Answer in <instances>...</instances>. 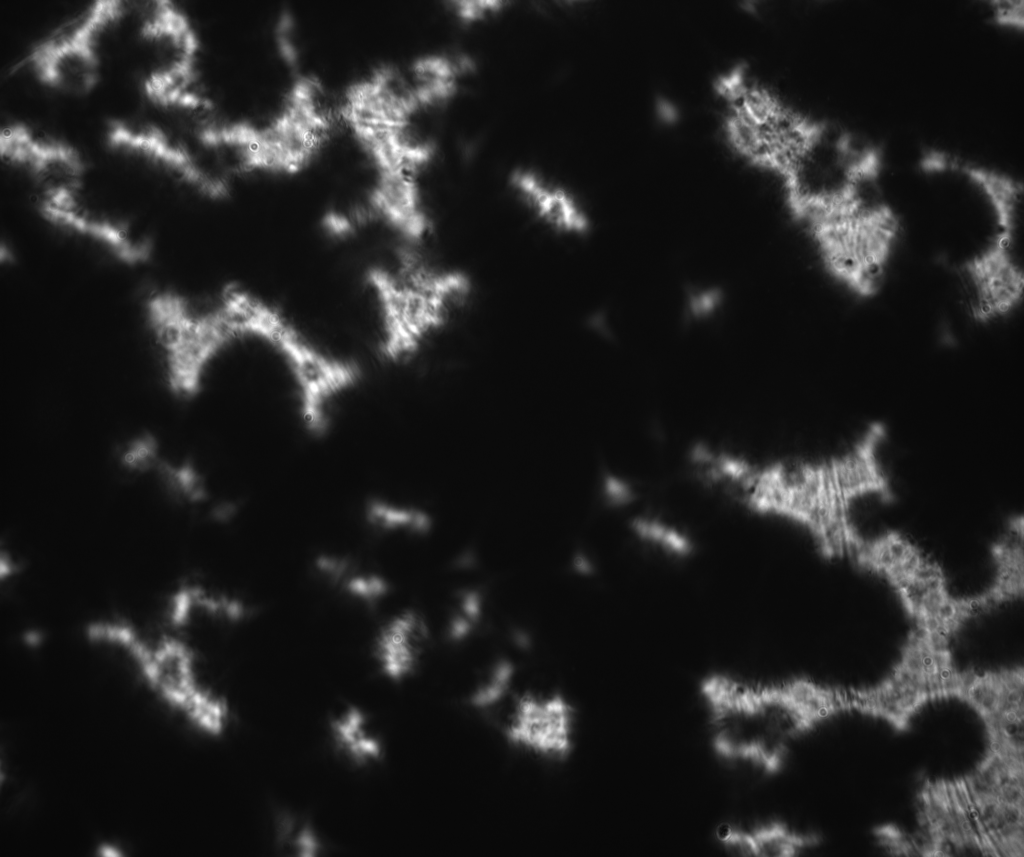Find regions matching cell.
<instances>
[{"instance_id": "obj_1", "label": "cell", "mask_w": 1024, "mask_h": 857, "mask_svg": "<svg viewBox=\"0 0 1024 857\" xmlns=\"http://www.w3.org/2000/svg\"><path fill=\"white\" fill-rule=\"evenodd\" d=\"M777 173L826 268L863 265L897 234L898 216L880 186L879 151L847 131L813 119Z\"/></svg>"}, {"instance_id": "obj_2", "label": "cell", "mask_w": 1024, "mask_h": 857, "mask_svg": "<svg viewBox=\"0 0 1024 857\" xmlns=\"http://www.w3.org/2000/svg\"><path fill=\"white\" fill-rule=\"evenodd\" d=\"M405 244L364 275L374 312L376 354L396 361L416 352L470 295L466 273L431 263Z\"/></svg>"}, {"instance_id": "obj_3", "label": "cell", "mask_w": 1024, "mask_h": 857, "mask_svg": "<svg viewBox=\"0 0 1024 857\" xmlns=\"http://www.w3.org/2000/svg\"><path fill=\"white\" fill-rule=\"evenodd\" d=\"M712 725V744L725 760L777 772L791 741L816 724L792 680L757 684L712 675L701 684Z\"/></svg>"}, {"instance_id": "obj_4", "label": "cell", "mask_w": 1024, "mask_h": 857, "mask_svg": "<svg viewBox=\"0 0 1024 857\" xmlns=\"http://www.w3.org/2000/svg\"><path fill=\"white\" fill-rule=\"evenodd\" d=\"M108 648L127 658L153 694L192 728L210 737L224 733L228 701L207 680L200 653L186 634L169 627L144 634L122 622L110 632Z\"/></svg>"}, {"instance_id": "obj_5", "label": "cell", "mask_w": 1024, "mask_h": 857, "mask_svg": "<svg viewBox=\"0 0 1024 857\" xmlns=\"http://www.w3.org/2000/svg\"><path fill=\"white\" fill-rule=\"evenodd\" d=\"M144 316L169 387L181 396L196 393L213 361L236 341L222 288L210 295L154 290Z\"/></svg>"}, {"instance_id": "obj_6", "label": "cell", "mask_w": 1024, "mask_h": 857, "mask_svg": "<svg viewBox=\"0 0 1024 857\" xmlns=\"http://www.w3.org/2000/svg\"><path fill=\"white\" fill-rule=\"evenodd\" d=\"M992 211V235L957 270L967 312L980 323L1008 315L1023 297L1021 205H1000Z\"/></svg>"}, {"instance_id": "obj_7", "label": "cell", "mask_w": 1024, "mask_h": 857, "mask_svg": "<svg viewBox=\"0 0 1024 857\" xmlns=\"http://www.w3.org/2000/svg\"><path fill=\"white\" fill-rule=\"evenodd\" d=\"M123 14L120 1H95L71 27L34 46L25 63L39 82L52 89L88 93L99 79L101 37Z\"/></svg>"}, {"instance_id": "obj_8", "label": "cell", "mask_w": 1024, "mask_h": 857, "mask_svg": "<svg viewBox=\"0 0 1024 857\" xmlns=\"http://www.w3.org/2000/svg\"><path fill=\"white\" fill-rule=\"evenodd\" d=\"M505 741L524 754L549 762L569 758L576 744L577 715L560 692L526 691L509 703L502 721Z\"/></svg>"}, {"instance_id": "obj_9", "label": "cell", "mask_w": 1024, "mask_h": 857, "mask_svg": "<svg viewBox=\"0 0 1024 857\" xmlns=\"http://www.w3.org/2000/svg\"><path fill=\"white\" fill-rule=\"evenodd\" d=\"M106 140L111 148L159 166L205 197L219 199L229 193L230 179L204 153L193 151L157 125L112 121Z\"/></svg>"}, {"instance_id": "obj_10", "label": "cell", "mask_w": 1024, "mask_h": 857, "mask_svg": "<svg viewBox=\"0 0 1024 857\" xmlns=\"http://www.w3.org/2000/svg\"><path fill=\"white\" fill-rule=\"evenodd\" d=\"M39 194L40 213L49 223L96 244L123 264L139 265L150 257V242L126 223L94 207L83 185Z\"/></svg>"}, {"instance_id": "obj_11", "label": "cell", "mask_w": 1024, "mask_h": 857, "mask_svg": "<svg viewBox=\"0 0 1024 857\" xmlns=\"http://www.w3.org/2000/svg\"><path fill=\"white\" fill-rule=\"evenodd\" d=\"M0 154L8 164L29 173L40 192L83 184L85 164L78 150L39 137L25 124H11L2 130Z\"/></svg>"}, {"instance_id": "obj_12", "label": "cell", "mask_w": 1024, "mask_h": 857, "mask_svg": "<svg viewBox=\"0 0 1024 857\" xmlns=\"http://www.w3.org/2000/svg\"><path fill=\"white\" fill-rule=\"evenodd\" d=\"M140 35L152 52V68L196 70L199 39L187 16L171 1L152 2Z\"/></svg>"}, {"instance_id": "obj_13", "label": "cell", "mask_w": 1024, "mask_h": 857, "mask_svg": "<svg viewBox=\"0 0 1024 857\" xmlns=\"http://www.w3.org/2000/svg\"><path fill=\"white\" fill-rule=\"evenodd\" d=\"M429 640L428 625L413 609L402 610L380 627L373 656L380 672L389 680L401 682L417 670Z\"/></svg>"}, {"instance_id": "obj_14", "label": "cell", "mask_w": 1024, "mask_h": 857, "mask_svg": "<svg viewBox=\"0 0 1024 857\" xmlns=\"http://www.w3.org/2000/svg\"><path fill=\"white\" fill-rule=\"evenodd\" d=\"M510 183L521 200L553 230L578 235L588 228L584 211L566 190L530 170L513 172Z\"/></svg>"}, {"instance_id": "obj_15", "label": "cell", "mask_w": 1024, "mask_h": 857, "mask_svg": "<svg viewBox=\"0 0 1024 857\" xmlns=\"http://www.w3.org/2000/svg\"><path fill=\"white\" fill-rule=\"evenodd\" d=\"M716 839L730 853L749 857H790L816 842L786 824L772 821L749 828L729 823L716 829Z\"/></svg>"}, {"instance_id": "obj_16", "label": "cell", "mask_w": 1024, "mask_h": 857, "mask_svg": "<svg viewBox=\"0 0 1024 857\" xmlns=\"http://www.w3.org/2000/svg\"><path fill=\"white\" fill-rule=\"evenodd\" d=\"M335 748L350 763L366 766L379 761L384 744L367 713L349 705L334 714L328 723Z\"/></svg>"}, {"instance_id": "obj_17", "label": "cell", "mask_w": 1024, "mask_h": 857, "mask_svg": "<svg viewBox=\"0 0 1024 857\" xmlns=\"http://www.w3.org/2000/svg\"><path fill=\"white\" fill-rule=\"evenodd\" d=\"M459 67L444 56H427L414 62L411 82L421 106L444 101L456 91Z\"/></svg>"}, {"instance_id": "obj_18", "label": "cell", "mask_w": 1024, "mask_h": 857, "mask_svg": "<svg viewBox=\"0 0 1024 857\" xmlns=\"http://www.w3.org/2000/svg\"><path fill=\"white\" fill-rule=\"evenodd\" d=\"M630 528L637 539L669 556L685 558L694 550L692 539L683 530L658 517L638 515Z\"/></svg>"}, {"instance_id": "obj_19", "label": "cell", "mask_w": 1024, "mask_h": 857, "mask_svg": "<svg viewBox=\"0 0 1024 857\" xmlns=\"http://www.w3.org/2000/svg\"><path fill=\"white\" fill-rule=\"evenodd\" d=\"M514 678L515 667L510 660L495 661L469 693V705L478 711L501 706L509 697Z\"/></svg>"}, {"instance_id": "obj_20", "label": "cell", "mask_w": 1024, "mask_h": 857, "mask_svg": "<svg viewBox=\"0 0 1024 857\" xmlns=\"http://www.w3.org/2000/svg\"><path fill=\"white\" fill-rule=\"evenodd\" d=\"M335 585L350 599L365 604L376 603L389 592L388 582L383 576L359 569L354 563Z\"/></svg>"}, {"instance_id": "obj_21", "label": "cell", "mask_w": 1024, "mask_h": 857, "mask_svg": "<svg viewBox=\"0 0 1024 857\" xmlns=\"http://www.w3.org/2000/svg\"><path fill=\"white\" fill-rule=\"evenodd\" d=\"M368 517L373 524L386 530L424 532L430 524L428 516L418 509L379 501L370 505Z\"/></svg>"}, {"instance_id": "obj_22", "label": "cell", "mask_w": 1024, "mask_h": 857, "mask_svg": "<svg viewBox=\"0 0 1024 857\" xmlns=\"http://www.w3.org/2000/svg\"><path fill=\"white\" fill-rule=\"evenodd\" d=\"M289 830L283 835L293 853L301 857H315L322 849V844L316 830L307 823L289 825Z\"/></svg>"}, {"instance_id": "obj_23", "label": "cell", "mask_w": 1024, "mask_h": 857, "mask_svg": "<svg viewBox=\"0 0 1024 857\" xmlns=\"http://www.w3.org/2000/svg\"><path fill=\"white\" fill-rule=\"evenodd\" d=\"M123 460L130 468H152L158 461V445L151 437L136 439L124 452Z\"/></svg>"}, {"instance_id": "obj_24", "label": "cell", "mask_w": 1024, "mask_h": 857, "mask_svg": "<svg viewBox=\"0 0 1024 857\" xmlns=\"http://www.w3.org/2000/svg\"><path fill=\"white\" fill-rule=\"evenodd\" d=\"M455 4L458 16L465 21L481 19L487 13L495 12L502 6V2L494 0H464L457 1Z\"/></svg>"}, {"instance_id": "obj_25", "label": "cell", "mask_w": 1024, "mask_h": 857, "mask_svg": "<svg viewBox=\"0 0 1024 857\" xmlns=\"http://www.w3.org/2000/svg\"><path fill=\"white\" fill-rule=\"evenodd\" d=\"M603 486L605 498L613 505L627 504L634 497L631 487L615 476H605Z\"/></svg>"}, {"instance_id": "obj_26", "label": "cell", "mask_w": 1024, "mask_h": 857, "mask_svg": "<svg viewBox=\"0 0 1024 857\" xmlns=\"http://www.w3.org/2000/svg\"><path fill=\"white\" fill-rule=\"evenodd\" d=\"M998 3L1000 5H996L995 10L998 22L1006 25H1012L1015 27H1018L1020 25L1022 27L1023 3H1019L1016 1H1007L1004 2V5H1002L1001 2Z\"/></svg>"}]
</instances>
